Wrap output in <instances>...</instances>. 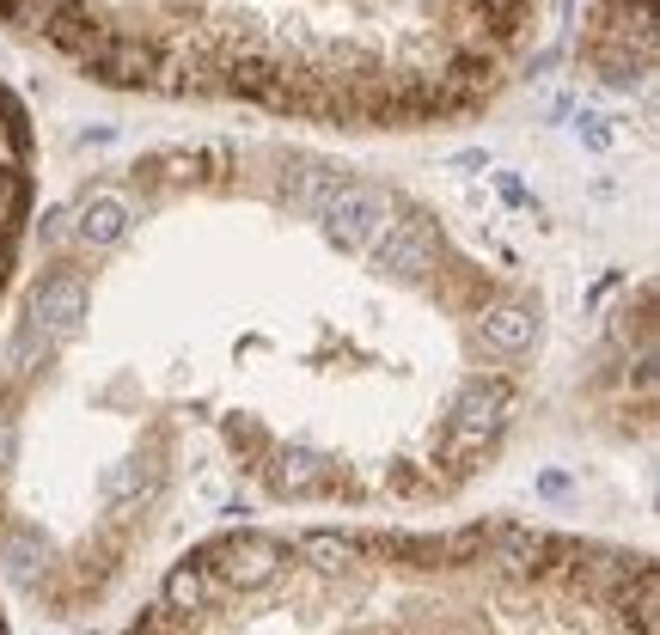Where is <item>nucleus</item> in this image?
Listing matches in <instances>:
<instances>
[{
	"label": "nucleus",
	"instance_id": "39448f33",
	"mask_svg": "<svg viewBox=\"0 0 660 635\" xmlns=\"http://www.w3.org/2000/svg\"><path fill=\"white\" fill-rule=\"evenodd\" d=\"M31 220H37V135H31V111L0 86V306L19 275ZM0 635H13L7 605H0Z\"/></svg>",
	"mask_w": 660,
	"mask_h": 635
},
{
	"label": "nucleus",
	"instance_id": "7ed1b4c3",
	"mask_svg": "<svg viewBox=\"0 0 660 635\" xmlns=\"http://www.w3.org/2000/svg\"><path fill=\"white\" fill-rule=\"evenodd\" d=\"M123 635H655V556L526 520L227 525Z\"/></svg>",
	"mask_w": 660,
	"mask_h": 635
},
{
	"label": "nucleus",
	"instance_id": "f257e3e1",
	"mask_svg": "<svg viewBox=\"0 0 660 635\" xmlns=\"http://www.w3.org/2000/svg\"><path fill=\"white\" fill-rule=\"evenodd\" d=\"M545 294L374 166L202 141L31 220L0 306V580L87 617L196 525L422 508L508 446Z\"/></svg>",
	"mask_w": 660,
	"mask_h": 635
},
{
	"label": "nucleus",
	"instance_id": "f03ea898",
	"mask_svg": "<svg viewBox=\"0 0 660 635\" xmlns=\"http://www.w3.org/2000/svg\"><path fill=\"white\" fill-rule=\"evenodd\" d=\"M545 0H0V31L147 99L318 128H441L526 68Z\"/></svg>",
	"mask_w": 660,
	"mask_h": 635
},
{
	"label": "nucleus",
	"instance_id": "20e7f679",
	"mask_svg": "<svg viewBox=\"0 0 660 635\" xmlns=\"http://www.w3.org/2000/svg\"><path fill=\"white\" fill-rule=\"evenodd\" d=\"M574 56L605 92H648V80H655V0H588Z\"/></svg>",
	"mask_w": 660,
	"mask_h": 635
}]
</instances>
